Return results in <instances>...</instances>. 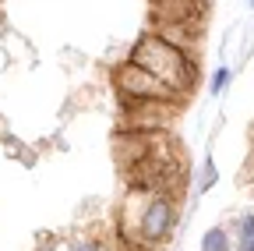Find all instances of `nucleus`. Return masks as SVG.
Masks as SVG:
<instances>
[{
    "label": "nucleus",
    "instance_id": "nucleus-4",
    "mask_svg": "<svg viewBox=\"0 0 254 251\" xmlns=\"http://www.w3.org/2000/svg\"><path fill=\"white\" fill-rule=\"evenodd\" d=\"M201 251H230L226 230H208V234H205V241H201Z\"/></svg>",
    "mask_w": 254,
    "mask_h": 251
},
{
    "label": "nucleus",
    "instance_id": "nucleus-2",
    "mask_svg": "<svg viewBox=\"0 0 254 251\" xmlns=\"http://www.w3.org/2000/svg\"><path fill=\"white\" fill-rule=\"evenodd\" d=\"M173 195L166 191H148L141 205H124V241L152 248L159 241H166L173 230Z\"/></svg>",
    "mask_w": 254,
    "mask_h": 251
},
{
    "label": "nucleus",
    "instance_id": "nucleus-8",
    "mask_svg": "<svg viewBox=\"0 0 254 251\" xmlns=\"http://www.w3.org/2000/svg\"><path fill=\"white\" fill-rule=\"evenodd\" d=\"M226 82H230V71H226V68H219L215 78H212V92H222V85H226Z\"/></svg>",
    "mask_w": 254,
    "mask_h": 251
},
{
    "label": "nucleus",
    "instance_id": "nucleus-1",
    "mask_svg": "<svg viewBox=\"0 0 254 251\" xmlns=\"http://www.w3.org/2000/svg\"><path fill=\"white\" fill-rule=\"evenodd\" d=\"M131 64L148 71L155 82H163L170 92H184L190 82H194V64L184 57L180 46H170L163 36H141L134 53H131Z\"/></svg>",
    "mask_w": 254,
    "mask_h": 251
},
{
    "label": "nucleus",
    "instance_id": "nucleus-5",
    "mask_svg": "<svg viewBox=\"0 0 254 251\" xmlns=\"http://www.w3.org/2000/svg\"><path fill=\"white\" fill-rule=\"evenodd\" d=\"M240 251H254V216H240Z\"/></svg>",
    "mask_w": 254,
    "mask_h": 251
},
{
    "label": "nucleus",
    "instance_id": "nucleus-7",
    "mask_svg": "<svg viewBox=\"0 0 254 251\" xmlns=\"http://www.w3.org/2000/svg\"><path fill=\"white\" fill-rule=\"evenodd\" d=\"M71 251H110V248H106L103 241H78Z\"/></svg>",
    "mask_w": 254,
    "mask_h": 251
},
{
    "label": "nucleus",
    "instance_id": "nucleus-6",
    "mask_svg": "<svg viewBox=\"0 0 254 251\" xmlns=\"http://www.w3.org/2000/svg\"><path fill=\"white\" fill-rule=\"evenodd\" d=\"M212 184H215V163L208 160V163H205V170H201V184H198V187L205 191V187H212Z\"/></svg>",
    "mask_w": 254,
    "mask_h": 251
},
{
    "label": "nucleus",
    "instance_id": "nucleus-3",
    "mask_svg": "<svg viewBox=\"0 0 254 251\" xmlns=\"http://www.w3.org/2000/svg\"><path fill=\"white\" fill-rule=\"evenodd\" d=\"M113 85H117V92L124 96L127 106H145V103L170 99V96H173L163 82H155L148 71H141V68H134V64H120V68L113 71Z\"/></svg>",
    "mask_w": 254,
    "mask_h": 251
}]
</instances>
